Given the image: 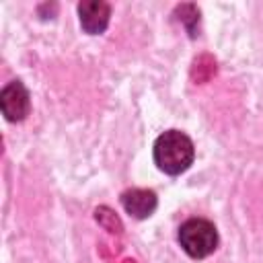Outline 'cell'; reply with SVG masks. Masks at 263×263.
Listing matches in <instances>:
<instances>
[{
  "label": "cell",
  "instance_id": "cell-3",
  "mask_svg": "<svg viewBox=\"0 0 263 263\" xmlns=\"http://www.w3.org/2000/svg\"><path fill=\"white\" fill-rule=\"evenodd\" d=\"M0 105H2V113L8 121H21L31 111L29 90L25 88V84L21 80H12L2 88Z\"/></svg>",
  "mask_w": 263,
  "mask_h": 263
},
{
  "label": "cell",
  "instance_id": "cell-2",
  "mask_svg": "<svg viewBox=\"0 0 263 263\" xmlns=\"http://www.w3.org/2000/svg\"><path fill=\"white\" fill-rule=\"evenodd\" d=\"M179 242L183 251L193 259H203L212 255L218 247V232L210 220L191 218L179 228Z\"/></svg>",
  "mask_w": 263,
  "mask_h": 263
},
{
  "label": "cell",
  "instance_id": "cell-1",
  "mask_svg": "<svg viewBox=\"0 0 263 263\" xmlns=\"http://www.w3.org/2000/svg\"><path fill=\"white\" fill-rule=\"evenodd\" d=\"M195 158L193 142L187 134L179 129H168L160 134L154 142V162L166 175L185 173Z\"/></svg>",
  "mask_w": 263,
  "mask_h": 263
},
{
  "label": "cell",
  "instance_id": "cell-4",
  "mask_svg": "<svg viewBox=\"0 0 263 263\" xmlns=\"http://www.w3.org/2000/svg\"><path fill=\"white\" fill-rule=\"evenodd\" d=\"M78 16H80L82 29L88 35H97L107 29L111 8L107 2H101V0H84L78 4Z\"/></svg>",
  "mask_w": 263,
  "mask_h": 263
},
{
  "label": "cell",
  "instance_id": "cell-5",
  "mask_svg": "<svg viewBox=\"0 0 263 263\" xmlns=\"http://www.w3.org/2000/svg\"><path fill=\"white\" fill-rule=\"evenodd\" d=\"M121 203H123V210L138 218V220H144L148 218L154 210H156V195L154 191H148V189H127L123 195H121Z\"/></svg>",
  "mask_w": 263,
  "mask_h": 263
}]
</instances>
